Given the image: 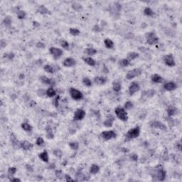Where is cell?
<instances>
[{
    "mask_svg": "<svg viewBox=\"0 0 182 182\" xmlns=\"http://www.w3.org/2000/svg\"><path fill=\"white\" fill-rule=\"evenodd\" d=\"M114 113L118 119H120L122 121L125 122L128 120V115L124 107H120V106L117 107L114 110Z\"/></svg>",
    "mask_w": 182,
    "mask_h": 182,
    "instance_id": "obj_1",
    "label": "cell"
},
{
    "mask_svg": "<svg viewBox=\"0 0 182 182\" xmlns=\"http://www.w3.org/2000/svg\"><path fill=\"white\" fill-rule=\"evenodd\" d=\"M139 135H140V128L139 126H137L135 127H133V128L129 129L125 137H126L127 139L130 140V139H135L137 137H138Z\"/></svg>",
    "mask_w": 182,
    "mask_h": 182,
    "instance_id": "obj_2",
    "label": "cell"
},
{
    "mask_svg": "<svg viewBox=\"0 0 182 182\" xmlns=\"http://www.w3.org/2000/svg\"><path fill=\"white\" fill-rule=\"evenodd\" d=\"M145 36H146V43H148L149 45H154V44H157L159 42V39L157 37L156 34L153 31L146 33Z\"/></svg>",
    "mask_w": 182,
    "mask_h": 182,
    "instance_id": "obj_3",
    "label": "cell"
},
{
    "mask_svg": "<svg viewBox=\"0 0 182 182\" xmlns=\"http://www.w3.org/2000/svg\"><path fill=\"white\" fill-rule=\"evenodd\" d=\"M150 127L154 129H160L161 131H164V132H167V127L164 124L163 122H161L160 121H158V120H152L149 123Z\"/></svg>",
    "mask_w": 182,
    "mask_h": 182,
    "instance_id": "obj_4",
    "label": "cell"
},
{
    "mask_svg": "<svg viewBox=\"0 0 182 182\" xmlns=\"http://www.w3.org/2000/svg\"><path fill=\"white\" fill-rule=\"evenodd\" d=\"M69 93L70 95L73 100H82L83 98V95L82 93L79 90L74 88H71L69 90Z\"/></svg>",
    "mask_w": 182,
    "mask_h": 182,
    "instance_id": "obj_5",
    "label": "cell"
},
{
    "mask_svg": "<svg viewBox=\"0 0 182 182\" xmlns=\"http://www.w3.org/2000/svg\"><path fill=\"white\" fill-rule=\"evenodd\" d=\"M142 69L140 68H135L133 70H130L127 72V75H126V78L127 80H132V79L135 78L136 77H138L139 75L142 74Z\"/></svg>",
    "mask_w": 182,
    "mask_h": 182,
    "instance_id": "obj_6",
    "label": "cell"
},
{
    "mask_svg": "<svg viewBox=\"0 0 182 182\" xmlns=\"http://www.w3.org/2000/svg\"><path fill=\"white\" fill-rule=\"evenodd\" d=\"M100 137L104 139V140H110L112 139H114L117 137V134L114 130H109V131H104L100 134Z\"/></svg>",
    "mask_w": 182,
    "mask_h": 182,
    "instance_id": "obj_7",
    "label": "cell"
},
{
    "mask_svg": "<svg viewBox=\"0 0 182 182\" xmlns=\"http://www.w3.org/2000/svg\"><path fill=\"white\" fill-rule=\"evenodd\" d=\"M164 62L165 64L169 66V67H174L176 65V63L174 61V58L172 54H167L164 56Z\"/></svg>",
    "mask_w": 182,
    "mask_h": 182,
    "instance_id": "obj_8",
    "label": "cell"
},
{
    "mask_svg": "<svg viewBox=\"0 0 182 182\" xmlns=\"http://www.w3.org/2000/svg\"><path fill=\"white\" fill-rule=\"evenodd\" d=\"M50 54L54 56V59H58L61 57V56L63 54V51L61 50L59 48H56V47H51L49 49Z\"/></svg>",
    "mask_w": 182,
    "mask_h": 182,
    "instance_id": "obj_9",
    "label": "cell"
},
{
    "mask_svg": "<svg viewBox=\"0 0 182 182\" xmlns=\"http://www.w3.org/2000/svg\"><path fill=\"white\" fill-rule=\"evenodd\" d=\"M140 89V86L139 83L137 82H132L129 86V95H133L136 93H137Z\"/></svg>",
    "mask_w": 182,
    "mask_h": 182,
    "instance_id": "obj_10",
    "label": "cell"
},
{
    "mask_svg": "<svg viewBox=\"0 0 182 182\" xmlns=\"http://www.w3.org/2000/svg\"><path fill=\"white\" fill-rule=\"evenodd\" d=\"M86 111L83 110L82 109H78L74 113L73 120L75 121H80L84 119V118L86 117Z\"/></svg>",
    "mask_w": 182,
    "mask_h": 182,
    "instance_id": "obj_11",
    "label": "cell"
},
{
    "mask_svg": "<svg viewBox=\"0 0 182 182\" xmlns=\"http://www.w3.org/2000/svg\"><path fill=\"white\" fill-rule=\"evenodd\" d=\"M76 64V61L73 58H67L63 62V65L65 67H72Z\"/></svg>",
    "mask_w": 182,
    "mask_h": 182,
    "instance_id": "obj_12",
    "label": "cell"
},
{
    "mask_svg": "<svg viewBox=\"0 0 182 182\" xmlns=\"http://www.w3.org/2000/svg\"><path fill=\"white\" fill-rule=\"evenodd\" d=\"M157 178L159 181H164L166 178V171L162 168H159L157 170Z\"/></svg>",
    "mask_w": 182,
    "mask_h": 182,
    "instance_id": "obj_13",
    "label": "cell"
},
{
    "mask_svg": "<svg viewBox=\"0 0 182 182\" xmlns=\"http://www.w3.org/2000/svg\"><path fill=\"white\" fill-rule=\"evenodd\" d=\"M40 80H41V82H43V84H45V85L54 86V84H55V82H54L53 79L49 78H48V77L46 76V75H42V76H41Z\"/></svg>",
    "mask_w": 182,
    "mask_h": 182,
    "instance_id": "obj_14",
    "label": "cell"
},
{
    "mask_svg": "<svg viewBox=\"0 0 182 182\" xmlns=\"http://www.w3.org/2000/svg\"><path fill=\"white\" fill-rule=\"evenodd\" d=\"M107 81V78L103 76H97L94 78V82L97 85H99V86H103L105 85Z\"/></svg>",
    "mask_w": 182,
    "mask_h": 182,
    "instance_id": "obj_15",
    "label": "cell"
},
{
    "mask_svg": "<svg viewBox=\"0 0 182 182\" xmlns=\"http://www.w3.org/2000/svg\"><path fill=\"white\" fill-rule=\"evenodd\" d=\"M176 88H177L176 84L174 82H172V81L167 82V83H165L164 85V88L166 90H167V91L174 90L176 89Z\"/></svg>",
    "mask_w": 182,
    "mask_h": 182,
    "instance_id": "obj_16",
    "label": "cell"
},
{
    "mask_svg": "<svg viewBox=\"0 0 182 182\" xmlns=\"http://www.w3.org/2000/svg\"><path fill=\"white\" fill-rule=\"evenodd\" d=\"M20 147L22 148L24 150L27 151V150H31L33 147V144L31 142H29V141L27 140H24L20 142Z\"/></svg>",
    "mask_w": 182,
    "mask_h": 182,
    "instance_id": "obj_17",
    "label": "cell"
},
{
    "mask_svg": "<svg viewBox=\"0 0 182 182\" xmlns=\"http://www.w3.org/2000/svg\"><path fill=\"white\" fill-rule=\"evenodd\" d=\"M114 118L112 115H109L107 118L104 121L103 125L105 127H111L112 125H113V122H114Z\"/></svg>",
    "mask_w": 182,
    "mask_h": 182,
    "instance_id": "obj_18",
    "label": "cell"
},
{
    "mask_svg": "<svg viewBox=\"0 0 182 182\" xmlns=\"http://www.w3.org/2000/svg\"><path fill=\"white\" fill-rule=\"evenodd\" d=\"M10 139H11L12 146H14L15 149H16L19 146H20V143L19 142V140L17 139L16 137L15 136L14 133H11V135H10Z\"/></svg>",
    "mask_w": 182,
    "mask_h": 182,
    "instance_id": "obj_19",
    "label": "cell"
},
{
    "mask_svg": "<svg viewBox=\"0 0 182 182\" xmlns=\"http://www.w3.org/2000/svg\"><path fill=\"white\" fill-rule=\"evenodd\" d=\"M75 178H76L75 181H83L87 180L86 175L83 174L82 171H78L75 174Z\"/></svg>",
    "mask_w": 182,
    "mask_h": 182,
    "instance_id": "obj_20",
    "label": "cell"
},
{
    "mask_svg": "<svg viewBox=\"0 0 182 182\" xmlns=\"http://www.w3.org/2000/svg\"><path fill=\"white\" fill-rule=\"evenodd\" d=\"M177 113V109L176 107L173 106V105H170L167 108V114L169 117H172Z\"/></svg>",
    "mask_w": 182,
    "mask_h": 182,
    "instance_id": "obj_21",
    "label": "cell"
},
{
    "mask_svg": "<svg viewBox=\"0 0 182 182\" xmlns=\"http://www.w3.org/2000/svg\"><path fill=\"white\" fill-rule=\"evenodd\" d=\"M39 157L40 158V159H41V160L44 161V162H48V161H49V157H48V154L47 152V151H43V152H41V153H40L39 154Z\"/></svg>",
    "mask_w": 182,
    "mask_h": 182,
    "instance_id": "obj_22",
    "label": "cell"
},
{
    "mask_svg": "<svg viewBox=\"0 0 182 182\" xmlns=\"http://www.w3.org/2000/svg\"><path fill=\"white\" fill-rule=\"evenodd\" d=\"M152 82H155V83H161L164 81V79L161 75H158V74H154L152 77Z\"/></svg>",
    "mask_w": 182,
    "mask_h": 182,
    "instance_id": "obj_23",
    "label": "cell"
},
{
    "mask_svg": "<svg viewBox=\"0 0 182 182\" xmlns=\"http://www.w3.org/2000/svg\"><path fill=\"white\" fill-rule=\"evenodd\" d=\"M82 60H83V61L86 63V64H88V65H90V66H95V65H96V62H95V61L93 59V58L91 57L82 58Z\"/></svg>",
    "mask_w": 182,
    "mask_h": 182,
    "instance_id": "obj_24",
    "label": "cell"
},
{
    "mask_svg": "<svg viewBox=\"0 0 182 182\" xmlns=\"http://www.w3.org/2000/svg\"><path fill=\"white\" fill-rule=\"evenodd\" d=\"M139 55L138 53L132 51V52H129V53L127 54V58L128 59L129 61H133V60H135L136 58H139Z\"/></svg>",
    "mask_w": 182,
    "mask_h": 182,
    "instance_id": "obj_25",
    "label": "cell"
},
{
    "mask_svg": "<svg viewBox=\"0 0 182 182\" xmlns=\"http://www.w3.org/2000/svg\"><path fill=\"white\" fill-rule=\"evenodd\" d=\"M37 11L40 13V14H50V12H49V10L47 9L44 5H41L39 6L38 9H37Z\"/></svg>",
    "mask_w": 182,
    "mask_h": 182,
    "instance_id": "obj_26",
    "label": "cell"
},
{
    "mask_svg": "<svg viewBox=\"0 0 182 182\" xmlns=\"http://www.w3.org/2000/svg\"><path fill=\"white\" fill-rule=\"evenodd\" d=\"M100 171V167L97 164H92L90 168V173L92 174H96Z\"/></svg>",
    "mask_w": 182,
    "mask_h": 182,
    "instance_id": "obj_27",
    "label": "cell"
},
{
    "mask_svg": "<svg viewBox=\"0 0 182 182\" xmlns=\"http://www.w3.org/2000/svg\"><path fill=\"white\" fill-rule=\"evenodd\" d=\"M84 53L89 56H93L97 54V50L93 48H87L84 50Z\"/></svg>",
    "mask_w": 182,
    "mask_h": 182,
    "instance_id": "obj_28",
    "label": "cell"
},
{
    "mask_svg": "<svg viewBox=\"0 0 182 182\" xmlns=\"http://www.w3.org/2000/svg\"><path fill=\"white\" fill-rule=\"evenodd\" d=\"M155 90L153 89H150L147 90H144V92L143 93L142 95H144L146 97H152L155 95Z\"/></svg>",
    "mask_w": 182,
    "mask_h": 182,
    "instance_id": "obj_29",
    "label": "cell"
},
{
    "mask_svg": "<svg viewBox=\"0 0 182 182\" xmlns=\"http://www.w3.org/2000/svg\"><path fill=\"white\" fill-rule=\"evenodd\" d=\"M21 127H22V128L23 129L24 131H26V132H31L33 129L32 126L30 125V124H29V123H27V122L22 123Z\"/></svg>",
    "mask_w": 182,
    "mask_h": 182,
    "instance_id": "obj_30",
    "label": "cell"
},
{
    "mask_svg": "<svg viewBox=\"0 0 182 182\" xmlns=\"http://www.w3.org/2000/svg\"><path fill=\"white\" fill-rule=\"evenodd\" d=\"M121 88L122 86L120 82H118V81H114V82H113V83H112V89H113L114 92L118 93L119 91H120Z\"/></svg>",
    "mask_w": 182,
    "mask_h": 182,
    "instance_id": "obj_31",
    "label": "cell"
},
{
    "mask_svg": "<svg viewBox=\"0 0 182 182\" xmlns=\"http://www.w3.org/2000/svg\"><path fill=\"white\" fill-rule=\"evenodd\" d=\"M104 43H105V47H106L107 48H109V49L112 48L114 47V42H113L111 39H105V41H104Z\"/></svg>",
    "mask_w": 182,
    "mask_h": 182,
    "instance_id": "obj_32",
    "label": "cell"
},
{
    "mask_svg": "<svg viewBox=\"0 0 182 182\" xmlns=\"http://www.w3.org/2000/svg\"><path fill=\"white\" fill-rule=\"evenodd\" d=\"M46 132H47V138L48 139H54V135L53 132H52V129L51 127L49 125H48L46 127Z\"/></svg>",
    "mask_w": 182,
    "mask_h": 182,
    "instance_id": "obj_33",
    "label": "cell"
},
{
    "mask_svg": "<svg viewBox=\"0 0 182 182\" xmlns=\"http://www.w3.org/2000/svg\"><path fill=\"white\" fill-rule=\"evenodd\" d=\"M3 23H4V25L6 27L9 28V27L11 26V23H12V20H11V17H10L9 16H6V17L4 19Z\"/></svg>",
    "mask_w": 182,
    "mask_h": 182,
    "instance_id": "obj_34",
    "label": "cell"
},
{
    "mask_svg": "<svg viewBox=\"0 0 182 182\" xmlns=\"http://www.w3.org/2000/svg\"><path fill=\"white\" fill-rule=\"evenodd\" d=\"M56 95V91L52 87H51V88H48V89L46 90V95L48 97H53L55 96Z\"/></svg>",
    "mask_w": 182,
    "mask_h": 182,
    "instance_id": "obj_35",
    "label": "cell"
},
{
    "mask_svg": "<svg viewBox=\"0 0 182 182\" xmlns=\"http://www.w3.org/2000/svg\"><path fill=\"white\" fill-rule=\"evenodd\" d=\"M144 14L147 16H153L154 15V12L150 7H146L144 9Z\"/></svg>",
    "mask_w": 182,
    "mask_h": 182,
    "instance_id": "obj_36",
    "label": "cell"
},
{
    "mask_svg": "<svg viewBox=\"0 0 182 182\" xmlns=\"http://www.w3.org/2000/svg\"><path fill=\"white\" fill-rule=\"evenodd\" d=\"M119 63H120V65H121L122 67H127L130 64V62L127 58H123V59L120 60Z\"/></svg>",
    "mask_w": 182,
    "mask_h": 182,
    "instance_id": "obj_37",
    "label": "cell"
},
{
    "mask_svg": "<svg viewBox=\"0 0 182 182\" xmlns=\"http://www.w3.org/2000/svg\"><path fill=\"white\" fill-rule=\"evenodd\" d=\"M69 33H70V34L72 35V36H78L79 34H80V30H78V29H76V28H71V29H69Z\"/></svg>",
    "mask_w": 182,
    "mask_h": 182,
    "instance_id": "obj_38",
    "label": "cell"
},
{
    "mask_svg": "<svg viewBox=\"0 0 182 182\" xmlns=\"http://www.w3.org/2000/svg\"><path fill=\"white\" fill-rule=\"evenodd\" d=\"M43 69H44L45 71L47 72V73H54V67L51 66V65H44Z\"/></svg>",
    "mask_w": 182,
    "mask_h": 182,
    "instance_id": "obj_39",
    "label": "cell"
},
{
    "mask_svg": "<svg viewBox=\"0 0 182 182\" xmlns=\"http://www.w3.org/2000/svg\"><path fill=\"white\" fill-rule=\"evenodd\" d=\"M69 146L73 150H78L79 148V144L77 142H71L69 143Z\"/></svg>",
    "mask_w": 182,
    "mask_h": 182,
    "instance_id": "obj_40",
    "label": "cell"
},
{
    "mask_svg": "<svg viewBox=\"0 0 182 182\" xmlns=\"http://www.w3.org/2000/svg\"><path fill=\"white\" fill-rule=\"evenodd\" d=\"M133 107H134V105L131 101H127L124 105V108L126 110H129L132 109Z\"/></svg>",
    "mask_w": 182,
    "mask_h": 182,
    "instance_id": "obj_41",
    "label": "cell"
},
{
    "mask_svg": "<svg viewBox=\"0 0 182 182\" xmlns=\"http://www.w3.org/2000/svg\"><path fill=\"white\" fill-rule=\"evenodd\" d=\"M26 16V13L23 10H18L17 11V17L19 19H24Z\"/></svg>",
    "mask_w": 182,
    "mask_h": 182,
    "instance_id": "obj_42",
    "label": "cell"
},
{
    "mask_svg": "<svg viewBox=\"0 0 182 182\" xmlns=\"http://www.w3.org/2000/svg\"><path fill=\"white\" fill-rule=\"evenodd\" d=\"M82 83L86 87H91L92 86V81L88 78H84L82 79Z\"/></svg>",
    "mask_w": 182,
    "mask_h": 182,
    "instance_id": "obj_43",
    "label": "cell"
},
{
    "mask_svg": "<svg viewBox=\"0 0 182 182\" xmlns=\"http://www.w3.org/2000/svg\"><path fill=\"white\" fill-rule=\"evenodd\" d=\"M53 154H54V156H56L58 158H61L63 156V152L61 150L59 149H56L53 151Z\"/></svg>",
    "mask_w": 182,
    "mask_h": 182,
    "instance_id": "obj_44",
    "label": "cell"
},
{
    "mask_svg": "<svg viewBox=\"0 0 182 182\" xmlns=\"http://www.w3.org/2000/svg\"><path fill=\"white\" fill-rule=\"evenodd\" d=\"M72 8H73L74 10H75V11H80V9H82V5L78 4V3H77V2H74V3L72 4Z\"/></svg>",
    "mask_w": 182,
    "mask_h": 182,
    "instance_id": "obj_45",
    "label": "cell"
},
{
    "mask_svg": "<svg viewBox=\"0 0 182 182\" xmlns=\"http://www.w3.org/2000/svg\"><path fill=\"white\" fill-rule=\"evenodd\" d=\"M60 44H61V46L63 48H64L65 49H67L69 48V43L67 41H65V40H61V41H60Z\"/></svg>",
    "mask_w": 182,
    "mask_h": 182,
    "instance_id": "obj_46",
    "label": "cell"
},
{
    "mask_svg": "<svg viewBox=\"0 0 182 182\" xmlns=\"http://www.w3.org/2000/svg\"><path fill=\"white\" fill-rule=\"evenodd\" d=\"M16 171H17V169L16 167H10L8 169V174L10 176H13L16 174Z\"/></svg>",
    "mask_w": 182,
    "mask_h": 182,
    "instance_id": "obj_47",
    "label": "cell"
},
{
    "mask_svg": "<svg viewBox=\"0 0 182 182\" xmlns=\"http://www.w3.org/2000/svg\"><path fill=\"white\" fill-rule=\"evenodd\" d=\"M36 144L38 146H42L43 144H44V140H43V139L41 137H39L36 139Z\"/></svg>",
    "mask_w": 182,
    "mask_h": 182,
    "instance_id": "obj_48",
    "label": "cell"
},
{
    "mask_svg": "<svg viewBox=\"0 0 182 182\" xmlns=\"http://www.w3.org/2000/svg\"><path fill=\"white\" fill-rule=\"evenodd\" d=\"M4 58H7L8 59H9V60H12V59H14V58L15 57V55L14 53H8V54H4Z\"/></svg>",
    "mask_w": 182,
    "mask_h": 182,
    "instance_id": "obj_49",
    "label": "cell"
},
{
    "mask_svg": "<svg viewBox=\"0 0 182 182\" xmlns=\"http://www.w3.org/2000/svg\"><path fill=\"white\" fill-rule=\"evenodd\" d=\"M37 94H38V95L40 97H43L45 95H46V90H44L43 89H40L38 91H37Z\"/></svg>",
    "mask_w": 182,
    "mask_h": 182,
    "instance_id": "obj_50",
    "label": "cell"
},
{
    "mask_svg": "<svg viewBox=\"0 0 182 182\" xmlns=\"http://www.w3.org/2000/svg\"><path fill=\"white\" fill-rule=\"evenodd\" d=\"M59 99H60V96H59V95H57V96H56V97L55 98V100H54V106H55L56 107H58Z\"/></svg>",
    "mask_w": 182,
    "mask_h": 182,
    "instance_id": "obj_51",
    "label": "cell"
},
{
    "mask_svg": "<svg viewBox=\"0 0 182 182\" xmlns=\"http://www.w3.org/2000/svg\"><path fill=\"white\" fill-rule=\"evenodd\" d=\"M36 46L37 48H44L45 47H46V45L43 43V42H38V43H36Z\"/></svg>",
    "mask_w": 182,
    "mask_h": 182,
    "instance_id": "obj_52",
    "label": "cell"
},
{
    "mask_svg": "<svg viewBox=\"0 0 182 182\" xmlns=\"http://www.w3.org/2000/svg\"><path fill=\"white\" fill-rule=\"evenodd\" d=\"M93 30L94 31H95V32H100V31H102L101 28H100V26H99L98 25L94 26L93 28Z\"/></svg>",
    "mask_w": 182,
    "mask_h": 182,
    "instance_id": "obj_53",
    "label": "cell"
},
{
    "mask_svg": "<svg viewBox=\"0 0 182 182\" xmlns=\"http://www.w3.org/2000/svg\"><path fill=\"white\" fill-rule=\"evenodd\" d=\"M130 158H131L132 160L135 161H137L138 160V156L136 154H132L130 155Z\"/></svg>",
    "mask_w": 182,
    "mask_h": 182,
    "instance_id": "obj_54",
    "label": "cell"
},
{
    "mask_svg": "<svg viewBox=\"0 0 182 182\" xmlns=\"http://www.w3.org/2000/svg\"><path fill=\"white\" fill-rule=\"evenodd\" d=\"M56 175L58 178H61V176H63V172L61 171V170H56Z\"/></svg>",
    "mask_w": 182,
    "mask_h": 182,
    "instance_id": "obj_55",
    "label": "cell"
},
{
    "mask_svg": "<svg viewBox=\"0 0 182 182\" xmlns=\"http://www.w3.org/2000/svg\"><path fill=\"white\" fill-rule=\"evenodd\" d=\"M0 45H1V47H2V48L6 47V46H7V42H6V41L4 39L1 40V41H0Z\"/></svg>",
    "mask_w": 182,
    "mask_h": 182,
    "instance_id": "obj_56",
    "label": "cell"
},
{
    "mask_svg": "<svg viewBox=\"0 0 182 182\" xmlns=\"http://www.w3.org/2000/svg\"><path fill=\"white\" fill-rule=\"evenodd\" d=\"M26 169L29 171H31V172H32L33 170H34L33 167L31 165H30V164H26Z\"/></svg>",
    "mask_w": 182,
    "mask_h": 182,
    "instance_id": "obj_57",
    "label": "cell"
},
{
    "mask_svg": "<svg viewBox=\"0 0 182 182\" xmlns=\"http://www.w3.org/2000/svg\"><path fill=\"white\" fill-rule=\"evenodd\" d=\"M65 180L67 181H73L74 180L73 179V178H71V176H68V175H65Z\"/></svg>",
    "mask_w": 182,
    "mask_h": 182,
    "instance_id": "obj_58",
    "label": "cell"
},
{
    "mask_svg": "<svg viewBox=\"0 0 182 182\" xmlns=\"http://www.w3.org/2000/svg\"><path fill=\"white\" fill-rule=\"evenodd\" d=\"M176 148L178 149L179 151H181V144L180 142H176Z\"/></svg>",
    "mask_w": 182,
    "mask_h": 182,
    "instance_id": "obj_59",
    "label": "cell"
},
{
    "mask_svg": "<svg viewBox=\"0 0 182 182\" xmlns=\"http://www.w3.org/2000/svg\"><path fill=\"white\" fill-rule=\"evenodd\" d=\"M11 181H19V182H20L21 181V180L19 179V178H11V180H10Z\"/></svg>",
    "mask_w": 182,
    "mask_h": 182,
    "instance_id": "obj_60",
    "label": "cell"
},
{
    "mask_svg": "<svg viewBox=\"0 0 182 182\" xmlns=\"http://www.w3.org/2000/svg\"><path fill=\"white\" fill-rule=\"evenodd\" d=\"M30 106H31V107H33V106H35L36 105V102L35 101H33V100H31V103H30Z\"/></svg>",
    "mask_w": 182,
    "mask_h": 182,
    "instance_id": "obj_61",
    "label": "cell"
},
{
    "mask_svg": "<svg viewBox=\"0 0 182 182\" xmlns=\"http://www.w3.org/2000/svg\"><path fill=\"white\" fill-rule=\"evenodd\" d=\"M56 167V165H55V164L54 163H52V164H50V166H49V169H54V168Z\"/></svg>",
    "mask_w": 182,
    "mask_h": 182,
    "instance_id": "obj_62",
    "label": "cell"
},
{
    "mask_svg": "<svg viewBox=\"0 0 182 182\" xmlns=\"http://www.w3.org/2000/svg\"><path fill=\"white\" fill-rule=\"evenodd\" d=\"M23 78H24V75L23 73H21L20 75H19V79H20V80H22Z\"/></svg>",
    "mask_w": 182,
    "mask_h": 182,
    "instance_id": "obj_63",
    "label": "cell"
}]
</instances>
